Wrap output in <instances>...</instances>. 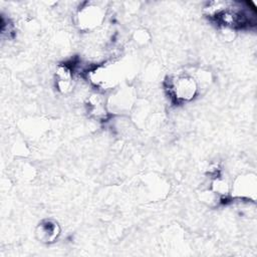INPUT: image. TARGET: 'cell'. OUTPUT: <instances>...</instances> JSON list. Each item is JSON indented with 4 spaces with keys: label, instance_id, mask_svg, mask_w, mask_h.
<instances>
[{
    "label": "cell",
    "instance_id": "obj_8",
    "mask_svg": "<svg viewBox=\"0 0 257 257\" xmlns=\"http://www.w3.org/2000/svg\"><path fill=\"white\" fill-rule=\"evenodd\" d=\"M86 105L88 113L97 119L105 118L106 115L109 113L107 109L106 99L103 98L102 95L99 93L91 94L87 99Z\"/></svg>",
    "mask_w": 257,
    "mask_h": 257
},
{
    "label": "cell",
    "instance_id": "obj_5",
    "mask_svg": "<svg viewBox=\"0 0 257 257\" xmlns=\"http://www.w3.org/2000/svg\"><path fill=\"white\" fill-rule=\"evenodd\" d=\"M107 109L113 113H124L132 109L135 104V94L130 87L115 89L106 99Z\"/></svg>",
    "mask_w": 257,
    "mask_h": 257
},
{
    "label": "cell",
    "instance_id": "obj_10",
    "mask_svg": "<svg viewBox=\"0 0 257 257\" xmlns=\"http://www.w3.org/2000/svg\"><path fill=\"white\" fill-rule=\"evenodd\" d=\"M135 40L140 44H146L150 40V34L145 29H140L135 33Z\"/></svg>",
    "mask_w": 257,
    "mask_h": 257
},
{
    "label": "cell",
    "instance_id": "obj_3",
    "mask_svg": "<svg viewBox=\"0 0 257 257\" xmlns=\"http://www.w3.org/2000/svg\"><path fill=\"white\" fill-rule=\"evenodd\" d=\"M120 78V70L116 65L110 64H101L95 66L89 70L88 79L89 81L98 88L101 89H112L114 88Z\"/></svg>",
    "mask_w": 257,
    "mask_h": 257
},
{
    "label": "cell",
    "instance_id": "obj_4",
    "mask_svg": "<svg viewBox=\"0 0 257 257\" xmlns=\"http://www.w3.org/2000/svg\"><path fill=\"white\" fill-rule=\"evenodd\" d=\"M230 193L236 199L255 202L257 195L256 175L247 173L236 177L231 185Z\"/></svg>",
    "mask_w": 257,
    "mask_h": 257
},
{
    "label": "cell",
    "instance_id": "obj_7",
    "mask_svg": "<svg viewBox=\"0 0 257 257\" xmlns=\"http://www.w3.org/2000/svg\"><path fill=\"white\" fill-rule=\"evenodd\" d=\"M55 80L57 89L63 93H69L73 88V70L72 68L64 63L59 64L55 70Z\"/></svg>",
    "mask_w": 257,
    "mask_h": 257
},
{
    "label": "cell",
    "instance_id": "obj_9",
    "mask_svg": "<svg viewBox=\"0 0 257 257\" xmlns=\"http://www.w3.org/2000/svg\"><path fill=\"white\" fill-rule=\"evenodd\" d=\"M230 189L231 185H229V183L220 176L215 177L211 182L210 190L214 192L217 196H219L221 199L227 197L230 194Z\"/></svg>",
    "mask_w": 257,
    "mask_h": 257
},
{
    "label": "cell",
    "instance_id": "obj_2",
    "mask_svg": "<svg viewBox=\"0 0 257 257\" xmlns=\"http://www.w3.org/2000/svg\"><path fill=\"white\" fill-rule=\"evenodd\" d=\"M76 25L83 32H91L104 22L105 8L99 3L85 2L76 12Z\"/></svg>",
    "mask_w": 257,
    "mask_h": 257
},
{
    "label": "cell",
    "instance_id": "obj_1",
    "mask_svg": "<svg viewBox=\"0 0 257 257\" xmlns=\"http://www.w3.org/2000/svg\"><path fill=\"white\" fill-rule=\"evenodd\" d=\"M169 94L177 102H187L195 98L199 91V85L190 73H177L168 80Z\"/></svg>",
    "mask_w": 257,
    "mask_h": 257
},
{
    "label": "cell",
    "instance_id": "obj_6",
    "mask_svg": "<svg viewBox=\"0 0 257 257\" xmlns=\"http://www.w3.org/2000/svg\"><path fill=\"white\" fill-rule=\"evenodd\" d=\"M60 232H61V229L57 222L50 219H45V220H42L37 225L35 230V235L40 242L45 244H50L55 242L58 239Z\"/></svg>",
    "mask_w": 257,
    "mask_h": 257
}]
</instances>
